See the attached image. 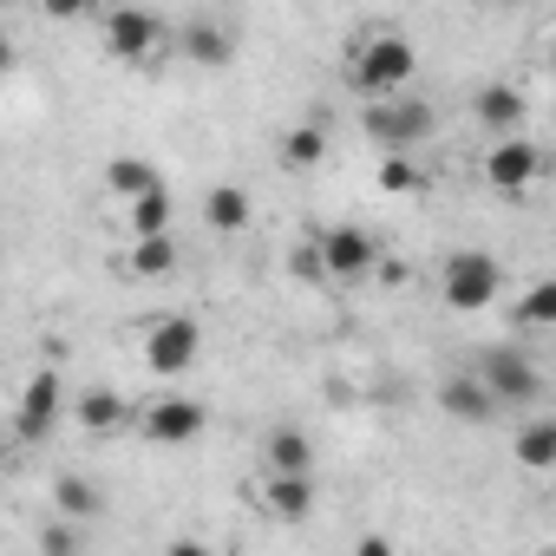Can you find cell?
I'll return each instance as SVG.
<instances>
[{"label": "cell", "mask_w": 556, "mask_h": 556, "mask_svg": "<svg viewBox=\"0 0 556 556\" xmlns=\"http://www.w3.org/2000/svg\"><path fill=\"white\" fill-rule=\"evenodd\" d=\"M413 73H419V60H413V47H406L400 34H367V40H361V53H354V66H348V79H354V92H361V99L406 92V86H413Z\"/></svg>", "instance_id": "obj_1"}, {"label": "cell", "mask_w": 556, "mask_h": 556, "mask_svg": "<svg viewBox=\"0 0 556 556\" xmlns=\"http://www.w3.org/2000/svg\"><path fill=\"white\" fill-rule=\"evenodd\" d=\"M432 125H439V112H432L419 92L367 99V138H374L380 151H413V144H426V138H432Z\"/></svg>", "instance_id": "obj_2"}, {"label": "cell", "mask_w": 556, "mask_h": 556, "mask_svg": "<svg viewBox=\"0 0 556 556\" xmlns=\"http://www.w3.org/2000/svg\"><path fill=\"white\" fill-rule=\"evenodd\" d=\"M439 289H445V302H452L458 315H478V308H491V302L504 295V268H497L484 249H458V255L445 262V275H439Z\"/></svg>", "instance_id": "obj_3"}, {"label": "cell", "mask_w": 556, "mask_h": 556, "mask_svg": "<svg viewBox=\"0 0 556 556\" xmlns=\"http://www.w3.org/2000/svg\"><path fill=\"white\" fill-rule=\"evenodd\" d=\"M478 380H484V393H491L497 406H530V400H543V374H536V361H530L523 348H491L484 367H478Z\"/></svg>", "instance_id": "obj_4"}, {"label": "cell", "mask_w": 556, "mask_h": 556, "mask_svg": "<svg viewBox=\"0 0 556 556\" xmlns=\"http://www.w3.org/2000/svg\"><path fill=\"white\" fill-rule=\"evenodd\" d=\"M197 348H203V328L190 321V315H164V321H151V334H144V361H151V374H190V361H197Z\"/></svg>", "instance_id": "obj_5"}, {"label": "cell", "mask_w": 556, "mask_h": 556, "mask_svg": "<svg viewBox=\"0 0 556 556\" xmlns=\"http://www.w3.org/2000/svg\"><path fill=\"white\" fill-rule=\"evenodd\" d=\"M315 249H321V275H328V282H361V275L380 262V242H374L367 229H354V223L328 229Z\"/></svg>", "instance_id": "obj_6"}, {"label": "cell", "mask_w": 556, "mask_h": 556, "mask_svg": "<svg viewBox=\"0 0 556 556\" xmlns=\"http://www.w3.org/2000/svg\"><path fill=\"white\" fill-rule=\"evenodd\" d=\"M536 170H543V157H536V144H523L517 131H504V138L491 144V157H484V177H491V190H504V197H523V190L536 184Z\"/></svg>", "instance_id": "obj_7"}, {"label": "cell", "mask_w": 556, "mask_h": 556, "mask_svg": "<svg viewBox=\"0 0 556 556\" xmlns=\"http://www.w3.org/2000/svg\"><path fill=\"white\" fill-rule=\"evenodd\" d=\"M144 439L151 445H190L197 432H203V406L197 400H184V393H164V400H151L144 406Z\"/></svg>", "instance_id": "obj_8"}, {"label": "cell", "mask_w": 556, "mask_h": 556, "mask_svg": "<svg viewBox=\"0 0 556 556\" xmlns=\"http://www.w3.org/2000/svg\"><path fill=\"white\" fill-rule=\"evenodd\" d=\"M53 413H60V374L40 367V374L21 387V439H47V432H53Z\"/></svg>", "instance_id": "obj_9"}, {"label": "cell", "mask_w": 556, "mask_h": 556, "mask_svg": "<svg viewBox=\"0 0 556 556\" xmlns=\"http://www.w3.org/2000/svg\"><path fill=\"white\" fill-rule=\"evenodd\" d=\"M105 47H112V60H144V53L157 47V21H151L144 8H118V14L105 21Z\"/></svg>", "instance_id": "obj_10"}, {"label": "cell", "mask_w": 556, "mask_h": 556, "mask_svg": "<svg viewBox=\"0 0 556 556\" xmlns=\"http://www.w3.org/2000/svg\"><path fill=\"white\" fill-rule=\"evenodd\" d=\"M249 216H255L249 190H236V184H210V197H203V223H210L216 236H242Z\"/></svg>", "instance_id": "obj_11"}, {"label": "cell", "mask_w": 556, "mask_h": 556, "mask_svg": "<svg viewBox=\"0 0 556 556\" xmlns=\"http://www.w3.org/2000/svg\"><path fill=\"white\" fill-rule=\"evenodd\" d=\"M439 406H445L452 419H465V426H484V419L497 413V400L484 393V380H478V374H458V380H445V387H439Z\"/></svg>", "instance_id": "obj_12"}, {"label": "cell", "mask_w": 556, "mask_h": 556, "mask_svg": "<svg viewBox=\"0 0 556 556\" xmlns=\"http://www.w3.org/2000/svg\"><path fill=\"white\" fill-rule=\"evenodd\" d=\"M177 47H184V60H190V66H229V60H236V40H229L216 21H190Z\"/></svg>", "instance_id": "obj_13"}, {"label": "cell", "mask_w": 556, "mask_h": 556, "mask_svg": "<svg viewBox=\"0 0 556 556\" xmlns=\"http://www.w3.org/2000/svg\"><path fill=\"white\" fill-rule=\"evenodd\" d=\"M478 125L497 131V138L517 131V125H523V92H517V86H484V92H478Z\"/></svg>", "instance_id": "obj_14"}, {"label": "cell", "mask_w": 556, "mask_h": 556, "mask_svg": "<svg viewBox=\"0 0 556 556\" xmlns=\"http://www.w3.org/2000/svg\"><path fill=\"white\" fill-rule=\"evenodd\" d=\"M268 510H275V517H308V510H315L308 471H275V478H268Z\"/></svg>", "instance_id": "obj_15"}, {"label": "cell", "mask_w": 556, "mask_h": 556, "mask_svg": "<svg viewBox=\"0 0 556 556\" xmlns=\"http://www.w3.org/2000/svg\"><path fill=\"white\" fill-rule=\"evenodd\" d=\"M105 184H112V197H125V203H131V197L157 190L164 177H157V164H151V157H112V164H105Z\"/></svg>", "instance_id": "obj_16"}, {"label": "cell", "mask_w": 556, "mask_h": 556, "mask_svg": "<svg viewBox=\"0 0 556 556\" xmlns=\"http://www.w3.org/2000/svg\"><path fill=\"white\" fill-rule=\"evenodd\" d=\"M73 413H79L86 432H112V426H125V400H118L112 387H86V393L73 400Z\"/></svg>", "instance_id": "obj_17"}, {"label": "cell", "mask_w": 556, "mask_h": 556, "mask_svg": "<svg viewBox=\"0 0 556 556\" xmlns=\"http://www.w3.org/2000/svg\"><path fill=\"white\" fill-rule=\"evenodd\" d=\"M125 268H131V275H170V268H177V242H170V229L138 236L131 255H125Z\"/></svg>", "instance_id": "obj_18"}, {"label": "cell", "mask_w": 556, "mask_h": 556, "mask_svg": "<svg viewBox=\"0 0 556 556\" xmlns=\"http://www.w3.org/2000/svg\"><path fill=\"white\" fill-rule=\"evenodd\" d=\"M517 465H530V471H549L556 465V419H530L517 432Z\"/></svg>", "instance_id": "obj_19"}, {"label": "cell", "mask_w": 556, "mask_h": 556, "mask_svg": "<svg viewBox=\"0 0 556 556\" xmlns=\"http://www.w3.org/2000/svg\"><path fill=\"white\" fill-rule=\"evenodd\" d=\"M262 452H268V471H308V458H315V452H308V439H302L295 426H275Z\"/></svg>", "instance_id": "obj_20"}, {"label": "cell", "mask_w": 556, "mask_h": 556, "mask_svg": "<svg viewBox=\"0 0 556 556\" xmlns=\"http://www.w3.org/2000/svg\"><path fill=\"white\" fill-rule=\"evenodd\" d=\"M321 151H328V131H321V125H295V131H282V164H289V170L321 164Z\"/></svg>", "instance_id": "obj_21"}, {"label": "cell", "mask_w": 556, "mask_h": 556, "mask_svg": "<svg viewBox=\"0 0 556 556\" xmlns=\"http://www.w3.org/2000/svg\"><path fill=\"white\" fill-rule=\"evenodd\" d=\"M157 229H170V190L164 184L131 197V236H157Z\"/></svg>", "instance_id": "obj_22"}, {"label": "cell", "mask_w": 556, "mask_h": 556, "mask_svg": "<svg viewBox=\"0 0 556 556\" xmlns=\"http://www.w3.org/2000/svg\"><path fill=\"white\" fill-rule=\"evenodd\" d=\"M380 190H400V197H419V190H426V177H419V164H413L406 151H387V164H380Z\"/></svg>", "instance_id": "obj_23"}, {"label": "cell", "mask_w": 556, "mask_h": 556, "mask_svg": "<svg viewBox=\"0 0 556 556\" xmlns=\"http://www.w3.org/2000/svg\"><path fill=\"white\" fill-rule=\"evenodd\" d=\"M53 504H60L66 517H92V510H99V484H86V478L66 471V478L53 484Z\"/></svg>", "instance_id": "obj_24"}, {"label": "cell", "mask_w": 556, "mask_h": 556, "mask_svg": "<svg viewBox=\"0 0 556 556\" xmlns=\"http://www.w3.org/2000/svg\"><path fill=\"white\" fill-rule=\"evenodd\" d=\"M517 315H523L530 328H549V321H556V282H530V289H523V308H517Z\"/></svg>", "instance_id": "obj_25"}, {"label": "cell", "mask_w": 556, "mask_h": 556, "mask_svg": "<svg viewBox=\"0 0 556 556\" xmlns=\"http://www.w3.org/2000/svg\"><path fill=\"white\" fill-rule=\"evenodd\" d=\"M289 268H295V275H308V282H321V249L308 242L302 255H289Z\"/></svg>", "instance_id": "obj_26"}, {"label": "cell", "mask_w": 556, "mask_h": 556, "mask_svg": "<svg viewBox=\"0 0 556 556\" xmlns=\"http://www.w3.org/2000/svg\"><path fill=\"white\" fill-rule=\"evenodd\" d=\"M40 8H47V14H53V21H79V14H86V8H92V0H40Z\"/></svg>", "instance_id": "obj_27"}, {"label": "cell", "mask_w": 556, "mask_h": 556, "mask_svg": "<svg viewBox=\"0 0 556 556\" xmlns=\"http://www.w3.org/2000/svg\"><path fill=\"white\" fill-rule=\"evenodd\" d=\"M73 543H79V530H66V523H60V530H47V536H40V549H53V556H60V549H73Z\"/></svg>", "instance_id": "obj_28"}, {"label": "cell", "mask_w": 556, "mask_h": 556, "mask_svg": "<svg viewBox=\"0 0 556 556\" xmlns=\"http://www.w3.org/2000/svg\"><path fill=\"white\" fill-rule=\"evenodd\" d=\"M8 73H14V47H8V40H0V79H8Z\"/></svg>", "instance_id": "obj_29"}, {"label": "cell", "mask_w": 556, "mask_h": 556, "mask_svg": "<svg viewBox=\"0 0 556 556\" xmlns=\"http://www.w3.org/2000/svg\"><path fill=\"white\" fill-rule=\"evenodd\" d=\"M0 465H8V439H0Z\"/></svg>", "instance_id": "obj_30"}]
</instances>
